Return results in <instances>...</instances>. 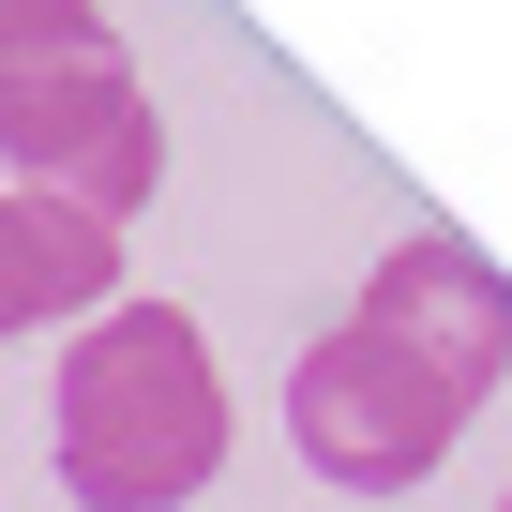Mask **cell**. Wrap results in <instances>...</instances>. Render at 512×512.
<instances>
[{
	"mask_svg": "<svg viewBox=\"0 0 512 512\" xmlns=\"http://www.w3.org/2000/svg\"><path fill=\"white\" fill-rule=\"evenodd\" d=\"M46 467L76 512H181L226 467V377L181 302H106L46 377Z\"/></svg>",
	"mask_w": 512,
	"mask_h": 512,
	"instance_id": "1",
	"label": "cell"
},
{
	"mask_svg": "<svg viewBox=\"0 0 512 512\" xmlns=\"http://www.w3.org/2000/svg\"><path fill=\"white\" fill-rule=\"evenodd\" d=\"M0 166L16 196H61L91 226H136L166 181V121L136 91L121 46H61V61H0Z\"/></svg>",
	"mask_w": 512,
	"mask_h": 512,
	"instance_id": "2",
	"label": "cell"
},
{
	"mask_svg": "<svg viewBox=\"0 0 512 512\" xmlns=\"http://www.w3.org/2000/svg\"><path fill=\"white\" fill-rule=\"evenodd\" d=\"M287 437H302V467H317V482H347V497H407V482L467 437V392H452L422 347H392V332L332 317V332L287 362Z\"/></svg>",
	"mask_w": 512,
	"mask_h": 512,
	"instance_id": "3",
	"label": "cell"
},
{
	"mask_svg": "<svg viewBox=\"0 0 512 512\" xmlns=\"http://www.w3.org/2000/svg\"><path fill=\"white\" fill-rule=\"evenodd\" d=\"M347 317H362V332H392V347H422L467 407L512 377V272H497L482 241H452V226H407L377 272H362V302H347Z\"/></svg>",
	"mask_w": 512,
	"mask_h": 512,
	"instance_id": "4",
	"label": "cell"
},
{
	"mask_svg": "<svg viewBox=\"0 0 512 512\" xmlns=\"http://www.w3.org/2000/svg\"><path fill=\"white\" fill-rule=\"evenodd\" d=\"M106 302H121V226L0 181V347L46 332V317H106Z\"/></svg>",
	"mask_w": 512,
	"mask_h": 512,
	"instance_id": "5",
	"label": "cell"
},
{
	"mask_svg": "<svg viewBox=\"0 0 512 512\" xmlns=\"http://www.w3.org/2000/svg\"><path fill=\"white\" fill-rule=\"evenodd\" d=\"M61 46H121L106 0H0V61H61Z\"/></svg>",
	"mask_w": 512,
	"mask_h": 512,
	"instance_id": "6",
	"label": "cell"
},
{
	"mask_svg": "<svg viewBox=\"0 0 512 512\" xmlns=\"http://www.w3.org/2000/svg\"><path fill=\"white\" fill-rule=\"evenodd\" d=\"M497 512H512V497H497Z\"/></svg>",
	"mask_w": 512,
	"mask_h": 512,
	"instance_id": "7",
	"label": "cell"
}]
</instances>
